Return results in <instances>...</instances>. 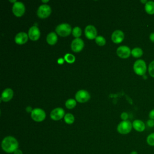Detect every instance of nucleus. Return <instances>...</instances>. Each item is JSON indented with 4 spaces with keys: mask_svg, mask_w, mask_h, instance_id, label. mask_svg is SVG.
<instances>
[{
    "mask_svg": "<svg viewBox=\"0 0 154 154\" xmlns=\"http://www.w3.org/2000/svg\"><path fill=\"white\" fill-rule=\"evenodd\" d=\"M81 34H82L81 29L78 26H76L72 29V34L76 38H79V37L81 35Z\"/></svg>",
    "mask_w": 154,
    "mask_h": 154,
    "instance_id": "23",
    "label": "nucleus"
},
{
    "mask_svg": "<svg viewBox=\"0 0 154 154\" xmlns=\"http://www.w3.org/2000/svg\"><path fill=\"white\" fill-rule=\"evenodd\" d=\"M28 35L31 40H37L40 35V32L37 26H31L28 30Z\"/></svg>",
    "mask_w": 154,
    "mask_h": 154,
    "instance_id": "12",
    "label": "nucleus"
},
{
    "mask_svg": "<svg viewBox=\"0 0 154 154\" xmlns=\"http://www.w3.org/2000/svg\"><path fill=\"white\" fill-rule=\"evenodd\" d=\"M13 91L11 88L5 89L1 94V99L4 102H8L11 100L13 96Z\"/></svg>",
    "mask_w": 154,
    "mask_h": 154,
    "instance_id": "16",
    "label": "nucleus"
},
{
    "mask_svg": "<svg viewBox=\"0 0 154 154\" xmlns=\"http://www.w3.org/2000/svg\"><path fill=\"white\" fill-rule=\"evenodd\" d=\"M146 142L148 145L154 146V132L150 134L146 138Z\"/></svg>",
    "mask_w": 154,
    "mask_h": 154,
    "instance_id": "25",
    "label": "nucleus"
},
{
    "mask_svg": "<svg viewBox=\"0 0 154 154\" xmlns=\"http://www.w3.org/2000/svg\"><path fill=\"white\" fill-rule=\"evenodd\" d=\"M28 39V35L24 32L17 33L14 38L15 42L18 45H23L25 43Z\"/></svg>",
    "mask_w": 154,
    "mask_h": 154,
    "instance_id": "15",
    "label": "nucleus"
},
{
    "mask_svg": "<svg viewBox=\"0 0 154 154\" xmlns=\"http://www.w3.org/2000/svg\"><path fill=\"white\" fill-rule=\"evenodd\" d=\"M84 46L83 40L79 38H75L71 43V49L75 52H80L83 49Z\"/></svg>",
    "mask_w": 154,
    "mask_h": 154,
    "instance_id": "9",
    "label": "nucleus"
},
{
    "mask_svg": "<svg viewBox=\"0 0 154 154\" xmlns=\"http://www.w3.org/2000/svg\"><path fill=\"white\" fill-rule=\"evenodd\" d=\"M147 125L150 127V128H152L154 126V120L153 119H149L147 121Z\"/></svg>",
    "mask_w": 154,
    "mask_h": 154,
    "instance_id": "28",
    "label": "nucleus"
},
{
    "mask_svg": "<svg viewBox=\"0 0 154 154\" xmlns=\"http://www.w3.org/2000/svg\"><path fill=\"white\" fill-rule=\"evenodd\" d=\"M85 35L88 39L92 40L96 38L97 31L96 28L93 25H88L85 28Z\"/></svg>",
    "mask_w": 154,
    "mask_h": 154,
    "instance_id": "13",
    "label": "nucleus"
},
{
    "mask_svg": "<svg viewBox=\"0 0 154 154\" xmlns=\"http://www.w3.org/2000/svg\"><path fill=\"white\" fill-rule=\"evenodd\" d=\"M129 154H138V152L137 151H135V150H133Z\"/></svg>",
    "mask_w": 154,
    "mask_h": 154,
    "instance_id": "35",
    "label": "nucleus"
},
{
    "mask_svg": "<svg viewBox=\"0 0 154 154\" xmlns=\"http://www.w3.org/2000/svg\"><path fill=\"white\" fill-rule=\"evenodd\" d=\"M31 116L34 121L40 122L45 120L46 117V113L45 111L41 108H35L32 111Z\"/></svg>",
    "mask_w": 154,
    "mask_h": 154,
    "instance_id": "5",
    "label": "nucleus"
},
{
    "mask_svg": "<svg viewBox=\"0 0 154 154\" xmlns=\"http://www.w3.org/2000/svg\"><path fill=\"white\" fill-rule=\"evenodd\" d=\"M143 54V50L140 48H138V47L134 48L131 51V54L135 58H139L141 57Z\"/></svg>",
    "mask_w": 154,
    "mask_h": 154,
    "instance_id": "20",
    "label": "nucleus"
},
{
    "mask_svg": "<svg viewBox=\"0 0 154 154\" xmlns=\"http://www.w3.org/2000/svg\"><path fill=\"white\" fill-rule=\"evenodd\" d=\"M26 111L28 112H32V111L33 110V109H32V108L31 107V106H28L26 108Z\"/></svg>",
    "mask_w": 154,
    "mask_h": 154,
    "instance_id": "33",
    "label": "nucleus"
},
{
    "mask_svg": "<svg viewBox=\"0 0 154 154\" xmlns=\"http://www.w3.org/2000/svg\"><path fill=\"white\" fill-rule=\"evenodd\" d=\"M13 154H23V152H22L20 149H17V150H16L14 152Z\"/></svg>",
    "mask_w": 154,
    "mask_h": 154,
    "instance_id": "31",
    "label": "nucleus"
},
{
    "mask_svg": "<svg viewBox=\"0 0 154 154\" xmlns=\"http://www.w3.org/2000/svg\"><path fill=\"white\" fill-rule=\"evenodd\" d=\"M65 60L69 63H73L75 61V57L73 55L70 54H67L64 56Z\"/></svg>",
    "mask_w": 154,
    "mask_h": 154,
    "instance_id": "26",
    "label": "nucleus"
},
{
    "mask_svg": "<svg viewBox=\"0 0 154 154\" xmlns=\"http://www.w3.org/2000/svg\"><path fill=\"white\" fill-rule=\"evenodd\" d=\"M13 14L17 17L22 16L25 11V7L24 4L21 2H16L14 3L12 8Z\"/></svg>",
    "mask_w": 154,
    "mask_h": 154,
    "instance_id": "7",
    "label": "nucleus"
},
{
    "mask_svg": "<svg viewBox=\"0 0 154 154\" xmlns=\"http://www.w3.org/2000/svg\"><path fill=\"white\" fill-rule=\"evenodd\" d=\"M64 111L62 108H56L50 114L51 118L54 120H59L64 117Z\"/></svg>",
    "mask_w": 154,
    "mask_h": 154,
    "instance_id": "11",
    "label": "nucleus"
},
{
    "mask_svg": "<svg viewBox=\"0 0 154 154\" xmlns=\"http://www.w3.org/2000/svg\"><path fill=\"white\" fill-rule=\"evenodd\" d=\"M76 101L73 99H69L67 100L65 103L66 106L68 109L73 108L76 106Z\"/></svg>",
    "mask_w": 154,
    "mask_h": 154,
    "instance_id": "22",
    "label": "nucleus"
},
{
    "mask_svg": "<svg viewBox=\"0 0 154 154\" xmlns=\"http://www.w3.org/2000/svg\"><path fill=\"white\" fill-rule=\"evenodd\" d=\"M63 61H64V60H63V58H60V59L58 60V63L59 64H62V63H63Z\"/></svg>",
    "mask_w": 154,
    "mask_h": 154,
    "instance_id": "34",
    "label": "nucleus"
},
{
    "mask_svg": "<svg viewBox=\"0 0 154 154\" xmlns=\"http://www.w3.org/2000/svg\"><path fill=\"white\" fill-rule=\"evenodd\" d=\"M49 1H42V2H48Z\"/></svg>",
    "mask_w": 154,
    "mask_h": 154,
    "instance_id": "37",
    "label": "nucleus"
},
{
    "mask_svg": "<svg viewBox=\"0 0 154 154\" xmlns=\"http://www.w3.org/2000/svg\"><path fill=\"white\" fill-rule=\"evenodd\" d=\"M128 118V114L127 112H123L121 114V119L123 120H127Z\"/></svg>",
    "mask_w": 154,
    "mask_h": 154,
    "instance_id": "29",
    "label": "nucleus"
},
{
    "mask_svg": "<svg viewBox=\"0 0 154 154\" xmlns=\"http://www.w3.org/2000/svg\"><path fill=\"white\" fill-rule=\"evenodd\" d=\"M124 33L121 30L114 31L111 35V40L115 43H120L124 39Z\"/></svg>",
    "mask_w": 154,
    "mask_h": 154,
    "instance_id": "14",
    "label": "nucleus"
},
{
    "mask_svg": "<svg viewBox=\"0 0 154 154\" xmlns=\"http://www.w3.org/2000/svg\"><path fill=\"white\" fill-rule=\"evenodd\" d=\"M116 52L119 57L122 58H127L130 56L131 51L130 50V48L126 46H120L117 48Z\"/></svg>",
    "mask_w": 154,
    "mask_h": 154,
    "instance_id": "10",
    "label": "nucleus"
},
{
    "mask_svg": "<svg viewBox=\"0 0 154 154\" xmlns=\"http://www.w3.org/2000/svg\"><path fill=\"white\" fill-rule=\"evenodd\" d=\"M141 2L142 3H145V4L147 2V1L146 0H145V1H142V0H141Z\"/></svg>",
    "mask_w": 154,
    "mask_h": 154,
    "instance_id": "36",
    "label": "nucleus"
},
{
    "mask_svg": "<svg viewBox=\"0 0 154 154\" xmlns=\"http://www.w3.org/2000/svg\"><path fill=\"white\" fill-rule=\"evenodd\" d=\"M132 127L134 129L138 132H143L146 128L144 123L141 120H135L132 122Z\"/></svg>",
    "mask_w": 154,
    "mask_h": 154,
    "instance_id": "17",
    "label": "nucleus"
},
{
    "mask_svg": "<svg viewBox=\"0 0 154 154\" xmlns=\"http://www.w3.org/2000/svg\"><path fill=\"white\" fill-rule=\"evenodd\" d=\"M75 98L78 102L84 103L90 99V95L87 91L84 90H80L76 93Z\"/></svg>",
    "mask_w": 154,
    "mask_h": 154,
    "instance_id": "8",
    "label": "nucleus"
},
{
    "mask_svg": "<svg viewBox=\"0 0 154 154\" xmlns=\"http://www.w3.org/2000/svg\"><path fill=\"white\" fill-rule=\"evenodd\" d=\"M58 38L57 34L54 32H51L48 34L46 37V42L51 45H55L57 42Z\"/></svg>",
    "mask_w": 154,
    "mask_h": 154,
    "instance_id": "18",
    "label": "nucleus"
},
{
    "mask_svg": "<svg viewBox=\"0 0 154 154\" xmlns=\"http://www.w3.org/2000/svg\"><path fill=\"white\" fill-rule=\"evenodd\" d=\"M19 143L17 140L12 136L5 137L1 142V147L2 150L8 153H14L18 149Z\"/></svg>",
    "mask_w": 154,
    "mask_h": 154,
    "instance_id": "1",
    "label": "nucleus"
},
{
    "mask_svg": "<svg viewBox=\"0 0 154 154\" xmlns=\"http://www.w3.org/2000/svg\"><path fill=\"white\" fill-rule=\"evenodd\" d=\"M55 31L59 35L62 37H66L71 33L72 28L69 24L63 23L58 25L56 27Z\"/></svg>",
    "mask_w": 154,
    "mask_h": 154,
    "instance_id": "4",
    "label": "nucleus"
},
{
    "mask_svg": "<svg viewBox=\"0 0 154 154\" xmlns=\"http://www.w3.org/2000/svg\"><path fill=\"white\" fill-rule=\"evenodd\" d=\"M149 38L150 40L154 43V32H152L150 34V36H149Z\"/></svg>",
    "mask_w": 154,
    "mask_h": 154,
    "instance_id": "32",
    "label": "nucleus"
},
{
    "mask_svg": "<svg viewBox=\"0 0 154 154\" xmlns=\"http://www.w3.org/2000/svg\"><path fill=\"white\" fill-rule=\"evenodd\" d=\"M51 13V8L47 4L41 5L37 11V16L42 19L46 18Z\"/></svg>",
    "mask_w": 154,
    "mask_h": 154,
    "instance_id": "6",
    "label": "nucleus"
},
{
    "mask_svg": "<svg viewBox=\"0 0 154 154\" xmlns=\"http://www.w3.org/2000/svg\"><path fill=\"white\" fill-rule=\"evenodd\" d=\"M64 119L65 122L67 124H72L75 120V117H74L73 115L70 113L66 114L64 116Z\"/></svg>",
    "mask_w": 154,
    "mask_h": 154,
    "instance_id": "21",
    "label": "nucleus"
},
{
    "mask_svg": "<svg viewBox=\"0 0 154 154\" xmlns=\"http://www.w3.org/2000/svg\"><path fill=\"white\" fill-rule=\"evenodd\" d=\"M149 118H150V119L154 120V109L150 111V112H149Z\"/></svg>",
    "mask_w": 154,
    "mask_h": 154,
    "instance_id": "30",
    "label": "nucleus"
},
{
    "mask_svg": "<svg viewBox=\"0 0 154 154\" xmlns=\"http://www.w3.org/2000/svg\"><path fill=\"white\" fill-rule=\"evenodd\" d=\"M95 42L99 46H103L106 43L105 38L101 36V35L97 36L95 38Z\"/></svg>",
    "mask_w": 154,
    "mask_h": 154,
    "instance_id": "24",
    "label": "nucleus"
},
{
    "mask_svg": "<svg viewBox=\"0 0 154 154\" xmlns=\"http://www.w3.org/2000/svg\"><path fill=\"white\" fill-rule=\"evenodd\" d=\"M145 11L149 14H154V2L153 1H147L144 6Z\"/></svg>",
    "mask_w": 154,
    "mask_h": 154,
    "instance_id": "19",
    "label": "nucleus"
},
{
    "mask_svg": "<svg viewBox=\"0 0 154 154\" xmlns=\"http://www.w3.org/2000/svg\"><path fill=\"white\" fill-rule=\"evenodd\" d=\"M134 70L138 75L143 76L145 75L147 70L146 63L143 60H138L134 64Z\"/></svg>",
    "mask_w": 154,
    "mask_h": 154,
    "instance_id": "2",
    "label": "nucleus"
},
{
    "mask_svg": "<svg viewBox=\"0 0 154 154\" xmlns=\"http://www.w3.org/2000/svg\"><path fill=\"white\" fill-rule=\"evenodd\" d=\"M148 71H149V73L150 75L152 77L154 78V60L152 61L149 64V67H148Z\"/></svg>",
    "mask_w": 154,
    "mask_h": 154,
    "instance_id": "27",
    "label": "nucleus"
},
{
    "mask_svg": "<svg viewBox=\"0 0 154 154\" xmlns=\"http://www.w3.org/2000/svg\"><path fill=\"white\" fill-rule=\"evenodd\" d=\"M132 128V123L129 120H123L117 126V131L121 134H129Z\"/></svg>",
    "mask_w": 154,
    "mask_h": 154,
    "instance_id": "3",
    "label": "nucleus"
}]
</instances>
